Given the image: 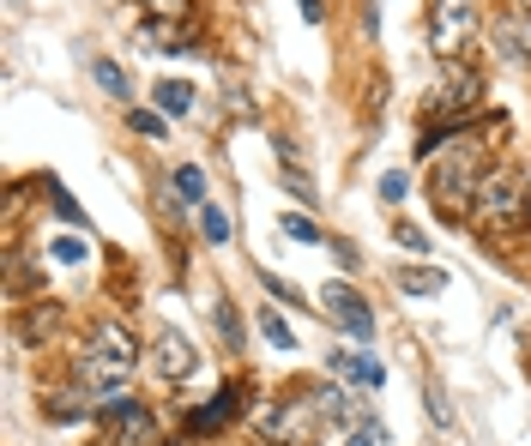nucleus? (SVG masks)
<instances>
[{
    "instance_id": "4468645a",
    "label": "nucleus",
    "mask_w": 531,
    "mask_h": 446,
    "mask_svg": "<svg viewBox=\"0 0 531 446\" xmlns=\"http://www.w3.org/2000/svg\"><path fill=\"white\" fill-rule=\"evenodd\" d=\"M200 236H205V242H230V218H224V205H200Z\"/></svg>"
},
{
    "instance_id": "dca6fc26",
    "label": "nucleus",
    "mask_w": 531,
    "mask_h": 446,
    "mask_svg": "<svg viewBox=\"0 0 531 446\" xmlns=\"http://www.w3.org/2000/svg\"><path fill=\"white\" fill-rule=\"evenodd\" d=\"M278 229H284L290 242H320V229H314L302 211H284V218H278Z\"/></svg>"
},
{
    "instance_id": "a878e982",
    "label": "nucleus",
    "mask_w": 531,
    "mask_h": 446,
    "mask_svg": "<svg viewBox=\"0 0 531 446\" xmlns=\"http://www.w3.org/2000/svg\"><path fill=\"white\" fill-rule=\"evenodd\" d=\"M296 6H302V19H308V24H320V19H327V13H320V0H296Z\"/></svg>"
},
{
    "instance_id": "6e6552de",
    "label": "nucleus",
    "mask_w": 531,
    "mask_h": 446,
    "mask_svg": "<svg viewBox=\"0 0 531 446\" xmlns=\"http://www.w3.org/2000/svg\"><path fill=\"white\" fill-rule=\"evenodd\" d=\"M236 410H242V392H236V386H224V392H218L205 410H194V423H187V428H194V434H212V428H224Z\"/></svg>"
},
{
    "instance_id": "f3484780",
    "label": "nucleus",
    "mask_w": 531,
    "mask_h": 446,
    "mask_svg": "<svg viewBox=\"0 0 531 446\" xmlns=\"http://www.w3.org/2000/svg\"><path fill=\"white\" fill-rule=\"evenodd\" d=\"M127 121H133V133H145V139H164V115H151V109H127Z\"/></svg>"
},
{
    "instance_id": "f8f14e48",
    "label": "nucleus",
    "mask_w": 531,
    "mask_h": 446,
    "mask_svg": "<svg viewBox=\"0 0 531 446\" xmlns=\"http://www.w3.org/2000/svg\"><path fill=\"white\" fill-rule=\"evenodd\" d=\"M91 79H97L103 85V91H109V97H133V91H127V73H122V67H115V61H91Z\"/></svg>"
},
{
    "instance_id": "bb28decb",
    "label": "nucleus",
    "mask_w": 531,
    "mask_h": 446,
    "mask_svg": "<svg viewBox=\"0 0 531 446\" xmlns=\"http://www.w3.org/2000/svg\"><path fill=\"white\" fill-rule=\"evenodd\" d=\"M519 6H531V0H519Z\"/></svg>"
},
{
    "instance_id": "20e7f679",
    "label": "nucleus",
    "mask_w": 531,
    "mask_h": 446,
    "mask_svg": "<svg viewBox=\"0 0 531 446\" xmlns=\"http://www.w3.org/2000/svg\"><path fill=\"white\" fill-rule=\"evenodd\" d=\"M471 205H477V218L483 223H508L526 211V182H519V169H490L483 182H477V193H471Z\"/></svg>"
},
{
    "instance_id": "6ab92c4d",
    "label": "nucleus",
    "mask_w": 531,
    "mask_h": 446,
    "mask_svg": "<svg viewBox=\"0 0 531 446\" xmlns=\"http://www.w3.org/2000/svg\"><path fill=\"white\" fill-rule=\"evenodd\" d=\"M49 254H55V260H61V265H79V260H85V242H73V236H61V242H49Z\"/></svg>"
},
{
    "instance_id": "39448f33",
    "label": "nucleus",
    "mask_w": 531,
    "mask_h": 446,
    "mask_svg": "<svg viewBox=\"0 0 531 446\" xmlns=\"http://www.w3.org/2000/svg\"><path fill=\"white\" fill-rule=\"evenodd\" d=\"M320 308H327V320H332V326H345L350 338H374V308L363 302V290L327 284V290H320Z\"/></svg>"
},
{
    "instance_id": "aec40b11",
    "label": "nucleus",
    "mask_w": 531,
    "mask_h": 446,
    "mask_svg": "<svg viewBox=\"0 0 531 446\" xmlns=\"http://www.w3.org/2000/svg\"><path fill=\"white\" fill-rule=\"evenodd\" d=\"M423 410H429V416H435V423H441V428L453 423V410H447V398H441V392H435V386H423Z\"/></svg>"
},
{
    "instance_id": "b1692460",
    "label": "nucleus",
    "mask_w": 531,
    "mask_h": 446,
    "mask_svg": "<svg viewBox=\"0 0 531 446\" xmlns=\"http://www.w3.org/2000/svg\"><path fill=\"white\" fill-rule=\"evenodd\" d=\"M145 6H151L158 19H182V13H187V0H145Z\"/></svg>"
},
{
    "instance_id": "393cba45",
    "label": "nucleus",
    "mask_w": 531,
    "mask_h": 446,
    "mask_svg": "<svg viewBox=\"0 0 531 446\" xmlns=\"http://www.w3.org/2000/svg\"><path fill=\"white\" fill-rule=\"evenodd\" d=\"M399 242H405V247H417V254H423V247H429V236H423L417 223H399Z\"/></svg>"
},
{
    "instance_id": "2eb2a0df",
    "label": "nucleus",
    "mask_w": 531,
    "mask_h": 446,
    "mask_svg": "<svg viewBox=\"0 0 531 446\" xmlns=\"http://www.w3.org/2000/svg\"><path fill=\"white\" fill-rule=\"evenodd\" d=\"M176 193H182V200H194V205H205V175L194 169V163H182V169H176Z\"/></svg>"
},
{
    "instance_id": "1a4fd4ad",
    "label": "nucleus",
    "mask_w": 531,
    "mask_h": 446,
    "mask_svg": "<svg viewBox=\"0 0 531 446\" xmlns=\"http://www.w3.org/2000/svg\"><path fill=\"white\" fill-rule=\"evenodd\" d=\"M332 374H350V380H363V386H374V392H381V386H387V368L374 362V356H350V350H338V356H332Z\"/></svg>"
},
{
    "instance_id": "4be33fe9",
    "label": "nucleus",
    "mask_w": 531,
    "mask_h": 446,
    "mask_svg": "<svg viewBox=\"0 0 531 446\" xmlns=\"http://www.w3.org/2000/svg\"><path fill=\"white\" fill-rule=\"evenodd\" d=\"M405 175H399V169H392V175H381V200H405Z\"/></svg>"
},
{
    "instance_id": "ddd939ff",
    "label": "nucleus",
    "mask_w": 531,
    "mask_h": 446,
    "mask_svg": "<svg viewBox=\"0 0 531 446\" xmlns=\"http://www.w3.org/2000/svg\"><path fill=\"white\" fill-rule=\"evenodd\" d=\"M260 332H266V344H272V350H296V332H290L284 314H272V308L260 314Z\"/></svg>"
},
{
    "instance_id": "5701e85b",
    "label": "nucleus",
    "mask_w": 531,
    "mask_h": 446,
    "mask_svg": "<svg viewBox=\"0 0 531 446\" xmlns=\"http://www.w3.org/2000/svg\"><path fill=\"white\" fill-rule=\"evenodd\" d=\"M332 260L345 265V272H356V265H363V254H356V247H350V242H332Z\"/></svg>"
},
{
    "instance_id": "a211bd4d",
    "label": "nucleus",
    "mask_w": 531,
    "mask_h": 446,
    "mask_svg": "<svg viewBox=\"0 0 531 446\" xmlns=\"http://www.w3.org/2000/svg\"><path fill=\"white\" fill-rule=\"evenodd\" d=\"M49 200H55V211H61L67 223H85V211H79V205H73V193H67L61 182H49Z\"/></svg>"
},
{
    "instance_id": "423d86ee",
    "label": "nucleus",
    "mask_w": 531,
    "mask_h": 446,
    "mask_svg": "<svg viewBox=\"0 0 531 446\" xmlns=\"http://www.w3.org/2000/svg\"><path fill=\"white\" fill-rule=\"evenodd\" d=\"M97 416H103L109 428H122V441H115V446H140V441H151V416H145V405H140V398H127V392H122V398H103Z\"/></svg>"
},
{
    "instance_id": "f03ea898",
    "label": "nucleus",
    "mask_w": 531,
    "mask_h": 446,
    "mask_svg": "<svg viewBox=\"0 0 531 446\" xmlns=\"http://www.w3.org/2000/svg\"><path fill=\"white\" fill-rule=\"evenodd\" d=\"M477 37V0H435L429 6V49L441 61H459Z\"/></svg>"
},
{
    "instance_id": "9b49d317",
    "label": "nucleus",
    "mask_w": 531,
    "mask_h": 446,
    "mask_svg": "<svg viewBox=\"0 0 531 446\" xmlns=\"http://www.w3.org/2000/svg\"><path fill=\"white\" fill-rule=\"evenodd\" d=\"M151 103H158L164 115H187V109H194V85H182V79H164L158 91H151Z\"/></svg>"
},
{
    "instance_id": "f257e3e1",
    "label": "nucleus",
    "mask_w": 531,
    "mask_h": 446,
    "mask_svg": "<svg viewBox=\"0 0 531 446\" xmlns=\"http://www.w3.org/2000/svg\"><path fill=\"white\" fill-rule=\"evenodd\" d=\"M133 368H140V344H133L115 320H103L97 332H91V350L79 356L85 386H91L97 398H122V386L133 380Z\"/></svg>"
},
{
    "instance_id": "412c9836",
    "label": "nucleus",
    "mask_w": 531,
    "mask_h": 446,
    "mask_svg": "<svg viewBox=\"0 0 531 446\" xmlns=\"http://www.w3.org/2000/svg\"><path fill=\"white\" fill-rule=\"evenodd\" d=\"M218 326H224V338H230V344L242 350V320H236V314H230L224 302H218Z\"/></svg>"
},
{
    "instance_id": "0eeeda50",
    "label": "nucleus",
    "mask_w": 531,
    "mask_h": 446,
    "mask_svg": "<svg viewBox=\"0 0 531 446\" xmlns=\"http://www.w3.org/2000/svg\"><path fill=\"white\" fill-rule=\"evenodd\" d=\"M158 374H164V380H194V374H200V350L187 344L182 332H164V338H158Z\"/></svg>"
},
{
    "instance_id": "9d476101",
    "label": "nucleus",
    "mask_w": 531,
    "mask_h": 446,
    "mask_svg": "<svg viewBox=\"0 0 531 446\" xmlns=\"http://www.w3.org/2000/svg\"><path fill=\"white\" fill-rule=\"evenodd\" d=\"M399 290H405V296H441V290H447V272H435V265H399Z\"/></svg>"
},
{
    "instance_id": "7ed1b4c3",
    "label": "nucleus",
    "mask_w": 531,
    "mask_h": 446,
    "mask_svg": "<svg viewBox=\"0 0 531 446\" xmlns=\"http://www.w3.org/2000/svg\"><path fill=\"white\" fill-rule=\"evenodd\" d=\"M483 151H477V145L471 139H453V151L441 163H435V187H441V200L453 205V211H459V205H471V193H477V182H483V175H490V169H483Z\"/></svg>"
}]
</instances>
